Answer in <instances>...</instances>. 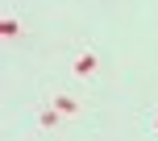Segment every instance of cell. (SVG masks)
Wrapping results in <instances>:
<instances>
[{
	"instance_id": "cell-1",
	"label": "cell",
	"mask_w": 158,
	"mask_h": 141,
	"mask_svg": "<svg viewBox=\"0 0 158 141\" xmlns=\"http://www.w3.org/2000/svg\"><path fill=\"white\" fill-rule=\"evenodd\" d=\"M54 112H58V116H75V112H79V100H71V95H54Z\"/></svg>"
},
{
	"instance_id": "cell-3",
	"label": "cell",
	"mask_w": 158,
	"mask_h": 141,
	"mask_svg": "<svg viewBox=\"0 0 158 141\" xmlns=\"http://www.w3.org/2000/svg\"><path fill=\"white\" fill-rule=\"evenodd\" d=\"M17 29H21V25H17V21H13V17H4V25H0V33H4V38H13V33H17Z\"/></svg>"
},
{
	"instance_id": "cell-4",
	"label": "cell",
	"mask_w": 158,
	"mask_h": 141,
	"mask_svg": "<svg viewBox=\"0 0 158 141\" xmlns=\"http://www.w3.org/2000/svg\"><path fill=\"white\" fill-rule=\"evenodd\" d=\"M154 129H158V116H154Z\"/></svg>"
},
{
	"instance_id": "cell-2",
	"label": "cell",
	"mask_w": 158,
	"mask_h": 141,
	"mask_svg": "<svg viewBox=\"0 0 158 141\" xmlns=\"http://www.w3.org/2000/svg\"><path fill=\"white\" fill-rule=\"evenodd\" d=\"M75 75H79V79L96 75V54H79V58H75Z\"/></svg>"
}]
</instances>
